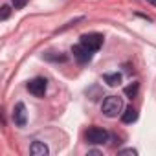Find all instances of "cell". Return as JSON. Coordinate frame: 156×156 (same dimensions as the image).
<instances>
[{"instance_id": "5b68a950", "label": "cell", "mask_w": 156, "mask_h": 156, "mask_svg": "<svg viewBox=\"0 0 156 156\" xmlns=\"http://www.w3.org/2000/svg\"><path fill=\"white\" fill-rule=\"evenodd\" d=\"M72 55H73V59L77 62H81V64H85V62H88L92 59V51L87 46H83L81 42L75 44V46H72Z\"/></svg>"}, {"instance_id": "ba28073f", "label": "cell", "mask_w": 156, "mask_h": 156, "mask_svg": "<svg viewBox=\"0 0 156 156\" xmlns=\"http://www.w3.org/2000/svg\"><path fill=\"white\" fill-rule=\"evenodd\" d=\"M136 119H138V110L134 107H127L125 112L121 114V121L123 123H134Z\"/></svg>"}, {"instance_id": "9c48e42d", "label": "cell", "mask_w": 156, "mask_h": 156, "mask_svg": "<svg viewBox=\"0 0 156 156\" xmlns=\"http://www.w3.org/2000/svg\"><path fill=\"white\" fill-rule=\"evenodd\" d=\"M103 81L108 85V87H118L121 83V73L119 72H114V73H105L103 75Z\"/></svg>"}, {"instance_id": "8992f818", "label": "cell", "mask_w": 156, "mask_h": 156, "mask_svg": "<svg viewBox=\"0 0 156 156\" xmlns=\"http://www.w3.org/2000/svg\"><path fill=\"white\" fill-rule=\"evenodd\" d=\"M13 121L17 127H24L28 123V110H26V105L24 103H17L15 108H13Z\"/></svg>"}, {"instance_id": "4fadbf2b", "label": "cell", "mask_w": 156, "mask_h": 156, "mask_svg": "<svg viewBox=\"0 0 156 156\" xmlns=\"http://www.w3.org/2000/svg\"><path fill=\"white\" fill-rule=\"evenodd\" d=\"M9 13H11V8H9V6H2V15H0V19H2V20H8V19H9Z\"/></svg>"}, {"instance_id": "7c38bea8", "label": "cell", "mask_w": 156, "mask_h": 156, "mask_svg": "<svg viewBox=\"0 0 156 156\" xmlns=\"http://www.w3.org/2000/svg\"><path fill=\"white\" fill-rule=\"evenodd\" d=\"M11 4H13L15 9H22V8L28 4V0H11Z\"/></svg>"}, {"instance_id": "6da1fadb", "label": "cell", "mask_w": 156, "mask_h": 156, "mask_svg": "<svg viewBox=\"0 0 156 156\" xmlns=\"http://www.w3.org/2000/svg\"><path fill=\"white\" fill-rule=\"evenodd\" d=\"M101 110H103V114H105L107 118H116V116L121 114V110H123V99L118 98V96H108V98L103 101Z\"/></svg>"}, {"instance_id": "52a82bcc", "label": "cell", "mask_w": 156, "mask_h": 156, "mask_svg": "<svg viewBox=\"0 0 156 156\" xmlns=\"http://www.w3.org/2000/svg\"><path fill=\"white\" fill-rule=\"evenodd\" d=\"M30 154H33V156H46V154H50V149H48V145L44 141H33L30 145Z\"/></svg>"}, {"instance_id": "9a60e30c", "label": "cell", "mask_w": 156, "mask_h": 156, "mask_svg": "<svg viewBox=\"0 0 156 156\" xmlns=\"http://www.w3.org/2000/svg\"><path fill=\"white\" fill-rule=\"evenodd\" d=\"M147 2H149L151 6H154V8H156V0H147Z\"/></svg>"}, {"instance_id": "8fae6325", "label": "cell", "mask_w": 156, "mask_h": 156, "mask_svg": "<svg viewBox=\"0 0 156 156\" xmlns=\"http://www.w3.org/2000/svg\"><path fill=\"white\" fill-rule=\"evenodd\" d=\"M44 57H46L48 61H55V62H59V61L64 62V61H66V55H51V51H48Z\"/></svg>"}, {"instance_id": "277c9868", "label": "cell", "mask_w": 156, "mask_h": 156, "mask_svg": "<svg viewBox=\"0 0 156 156\" xmlns=\"http://www.w3.org/2000/svg\"><path fill=\"white\" fill-rule=\"evenodd\" d=\"M28 92L33 94L35 98H42L46 94V88H48V81L44 79V77H35V79H31L28 85H26Z\"/></svg>"}, {"instance_id": "5bb4252c", "label": "cell", "mask_w": 156, "mask_h": 156, "mask_svg": "<svg viewBox=\"0 0 156 156\" xmlns=\"http://www.w3.org/2000/svg\"><path fill=\"white\" fill-rule=\"evenodd\" d=\"M119 154H132V156H136V154H138V151H136V149H121V151H119Z\"/></svg>"}, {"instance_id": "7a4b0ae2", "label": "cell", "mask_w": 156, "mask_h": 156, "mask_svg": "<svg viewBox=\"0 0 156 156\" xmlns=\"http://www.w3.org/2000/svg\"><path fill=\"white\" fill-rule=\"evenodd\" d=\"M85 136H87V141L88 143H92V145H103L108 140L110 134L105 129H101V127H90Z\"/></svg>"}, {"instance_id": "30bf717a", "label": "cell", "mask_w": 156, "mask_h": 156, "mask_svg": "<svg viewBox=\"0 0 156 156\" xmlns=\"http://www.w3.org/2000/svg\"><path fill=\"white\" fill-rule=\"evenodd\" d=\"M138 90H140V83H132V85H129V87L125 88V96L132 99V98L138 96Z\"/></svg>"}, {"instance_id": "3957f363", "label": "cell", "mask_w": 156, "mask_h": 156, "mask_svg": "<svg viewBox=\"0 0 156 156\" xmlns=\"http://www.w3.org/2000/svg\"><path fill=\"white\" fill-rule=\"evenodd\" d=\"M81 44L87 46L90 51H98L103 46V35L101 33H85V35H81Z\"/></svg>"}]
</instances>
